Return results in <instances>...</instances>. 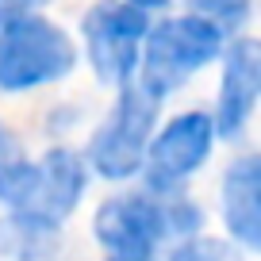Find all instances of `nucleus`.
Here are the masks:
<instances>
[{"label": "nucleus", "instance_id": "f257e3e1", "mask_svg": "<svg viewBox=\"0 0 261 261\" xmlns=\"http://www.w3.org/2000/svg\"><path fill=\"white\" fill-rule=\"evenodd\" d=\"M204 230V212L180 192L115 188L92 212L100 261H165V246Z\"/></svg>", "mask_w": 261, "mask_h": 261}, {"label": "nucleus", "instance_id": "f03ea898", "mask_svg": "<svg viewBox=\"0 0 261 261\" xmlns=\"http://www.w3.org/2000/svg\"><path fill=\"white\" fill-rule=\"evenodd\" d=\"M81 46L58 19L39 8L8 12L0 23V96H27L69 81Z\"/></svg>", "mask_w": 261, "mask_h": 261}, {"label": "nucleus", "instance_id": "7ed1b4c3", "mask_svg": "<svg viewBox=\"0 0 261 261\" xmlns=\"http://www.w3.org/2000/svg\"><path fill=\"white\" fill-rule=\"evenodd\" d=\"M158 112H162V100L150 96L139 81L115 89L108 115L92 127L89 142L81 150L92 177L108 180V185L139 180L142 162H146V146L158 130Z\"/></svg>", "mask_w": 261, "mask_h": 261}, {"label": "nucleus", "instance_id": "20e7f679", "mask_svg": "<svg viewBox=\"0 0 261 261\" xmlns=\"http://www.w3.org/2000/svg\"><path fill=\"white\" fill-rule=\"evenodd\" d=\"M227 46V35L219 27H212L207 19L180 12V16H165L154 19L142 39V54H139V73L135 81L150 92V96L165 100L196 77L204 65H212Z\"/></svg>", "mask_w": 261, "mask_h": 261}, {"label": "nucleus", "instance_id": "39448f33", "mask_svg": "<svg viewBox=\"0 0 261 261\" xmlns=\"http://www.w3.org/2000/svg\"><path fill=\"white\" fill-rule=\"evenodd\" d=\"M154 16L130 0H92L81 16V58L100 85L123 89L139 73V54Z\"/></svg>", "mask_w": 261, "mask_h": 261}, {"label": "nucleus", "instance_id": "423d86ee", "mask_svg": "<svg viewBox=\"0 0 261 261\" xmlns=\"http://www.w3.org/2000/svg\"><path fill=\"white\" fill-rule=\"evenodd\" d=\"M215 119L212 112H177L173 119L158 123L154 139L146 146V162H142V185L158 188V192H180L196 173L207 165L215 150Z\"/></svg>", "mask_w": 261, "mask_h": 261}, {"label": "nucleus", "instance_id": "0eeeda50", "mask_svg": "<svg viewBox=\"0 0 261 261\" xmlns=\"http://www.w3.org/2000/svg\"><path fill=\"white\" fill-rule=\"evenodd\" d=\"M219 58H223V73H219V96H215L212 119L219 139H238L261 100V39L234 35Z\"/></svg>", "mask_w": 261, "mask_h": 261}, {"label": "nucleus", "instance_id": "6e6552de", "mask_svg": "<svg viewBox=\"0 0 261 261\" xmlns=\"http://www.w3.org/2000/svg\"><path fill=\"white\" fill-rule=\"evenodd\" d=\"M92 185V169L81 150L73 146H50L46 154L35 158V188L23 212H35L50 223H69L77 207L85 204Z\"/></svg>", "mask_w": 261, "mask_h": 261}, {"label": "nucleus", "instance_id": "1a4fd4ad", "mask_svg": "<svg viewBox=\"0 0 261 261\" xmlns=\"http://www.w3.org/2000/svg\"><path fill=\"white\" fill-rule=\"evenodd\" d=\"M223 227L234 246L261 253V154L234 158L219 185Z\"/></svg>", "mask_w": 261, "mask_h": 261}, {"label": "nucleus", "instance_id": "9d476101", "mask_svg": "<svg viewBox=\"0 0 261 261\" xmlns=\"http://www.w3.org/2000/svg\"><path fill=\"white\" fill-rule=\"evenodd\" d=\"M62 253V223H50L23 207L0 215V257L4 261H54Z\"/></svg>", "mask_w": 261, "mask_h": 261}, {"label": "nucleus", "instance_id": "9b49d317", "mask_svg": "<svg viewBox=\"0 0 261 261\" xmlns=\"http://www.w3.org/2000/svg\"><path fill=\"white\" fill-rule=\"evenodd\" d=\"M35 188V158L23 139L0 119V207H27Z\"/></svg>", "mask_w": 261, "mask_h": 261}, {"label": "nucleus", "instance_id": "f8f14e48", "mask_svg": "<svg viewBox=\"0 0 261 261\" xmlns=\"http://www.w3.org/2000/svg\"><path fill=\"white\" fill-rule=\"evenodd\" d=\"M185 12L207 19L212 27H219L227 39H234L250 19V0H185Z\"/></svg>", "mask_w": 261, "mask_h": 261}, {"label": "nucleus", "instance_id": "ddd939ff", "mask_svg": "<svg viewBox=\"0 0 261 261\" xmlns=\"http://www.w3.org/2000/svg\"><path fill=\"white\" fill-rule=\"evenodd\" d=\"M165 261H238L234 246L223 238H207V234H188L180 242L169 246Z\"/></svg>", "mask_w": 261, "mask_h": 261}, {"label": "nucleus", "instance_id": "4468645a", "mask_svg": "<svg viewBox=\"0 0 261 261\" xmlns=\"http://www.w3.org/2000/svg\"><path fill=\"white\" fill-rule=\"evenodd\" d=\"M42 0H0V8L4 12H23V8H39Z\"/></svg>", "mask_w": 261, "mask_h": 261}, {"label": "nucleus", "instance_id": "2eb2a0df", "mask_svg": "<svg viewBox=\"0 0 261 261\" xmlns=\"http://www.w3.org/2000/svg\"><path fill=\"white\" fill-rule=\"evenodd\" d=\"M130 4H139L142 12H150V16H154V12H162V8H169L173 0H130Z\"/></svg>", "mask_w": 261, "mask_h": 261}, {"label": "nucleus", "instance_id": "dca6fc26", "mask_svg": "<svg viewBox=\"0 0 261 261\" xmlns=\"http://www.w3.org/2000/svg\"><path fill=\"white\" fill-rule=\"evenodd\" d=\"M4 16H8V12H4V8H0V23H4Z\"/></svg>", "mask_w": 261, "mask_h": 261}]
</instances>
